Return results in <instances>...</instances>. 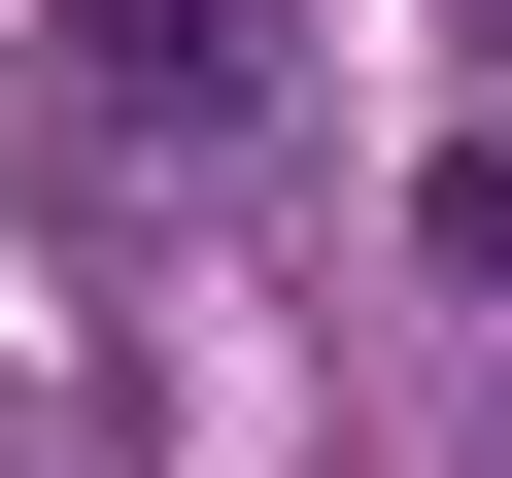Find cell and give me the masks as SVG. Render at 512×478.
Wrapping results in <instances>:
<instances>
[{"label": "cell", "mask_w": 512, "mask_h": 478, "mask_svg": "<svg viewBox=\"0 0 512 478\" xmlns=\"http://www.w3.org/2000/svg\"><path fill=\"white\" fill-rule=\"evenodd\" d=\"M69 103L103 137H239L274 103V0H69Z\"/></svg>", "instance_id": "obj_1"}]
</instances>
